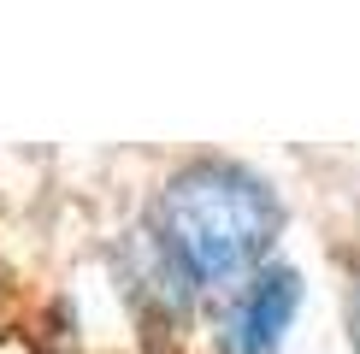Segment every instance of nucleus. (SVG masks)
<instances>
[{
	"mask_svg": "<svg viewBox=\"0 0 360 354\" xmlns=\"http://www.w3.org/2000/svg\"><path fill=\"white\" fill-rule=\"evenodd\" d=\"M283 230V201L254 166L201 154L166 177L154 201V260L172 295L236 289L260 272Z\"/></svg>",
	"mask_w": 360,
	"mask_h": 354,
	"instance_id": "obj_1",
	"label": "nucleus"
},
{
	"mask_svg": "<svg viewBox=\"0 0 360 354\" xmlns=\"http://www.w3.org/2000/svg\"><path fill=\"white\" fill-rule=\"evenodd\" d=\"M302 313V272L283 260H266L224 295L219 313V348L224 354H278Z\"/></svg>",
	"mask_w": 360,
	"mask_h": 354,
	"instance_id": "obj_2",
	"label": "nucleus"
},
{
	"mask_svg": "<svg viewBox=\"0 0 360 354\" xmlns=\"http://www.w3.org/2000/svg\"><path fill=\"white\" fill-rule=\"evenodd\" d=\"M349 343H354V354H360V284H354V295H349Z\"/></svg>",
	"mask_w": 360,
	"mask_h": 354,
	"instance_id": "obj_3",
	"label": "nucleus"
}]
</instances>
